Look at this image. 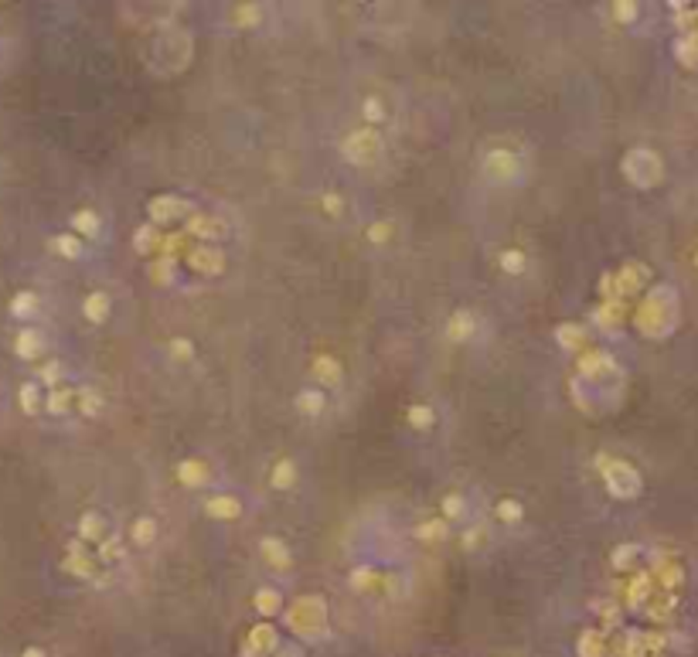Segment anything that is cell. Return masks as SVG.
I'll return each mask as SVG.
<instances>
[{
    "mask_svg": "<svg viewBox=\"0 0 698 657\" xmlns=\"http://www.w3.org/2000/svg\"><path fill=\"white\" fill-rule=\"evenodd\" d=\"M637 327L648 337H667L678 327V293L671 287H654L637 310Z\"/></svg>",
    "mask_w": 698,
    "mask_h": 657,
    "instance_id": "1",
    "label": "cell"
},
{
    "mask_svg": "<svg viewBox=\"0 0 698 657\" xmlns=\"http://www.w3.org/2000/svg\"><path fill=\"white\" fill-rule=\"evenodd\" d=\"M593 463H596V474L603 477L610 497H617V501H634V497H640L644 480H640V474H637L627 460L610 457V453H596Z\"/></svg>",
    "mask_w": 698,
    "mask_h": 657,
    "instance_id": "2",
    "label": "cell"
},
{
    "mask_svg": "<svg viewBox=\"0 0 698 657\" xmlns=\"http://www.w3.org/2000/svg\"><path fill=\"white\" fill-rule=\"evenodd\" d=\"M621 170L623 178L634 184V187H640V191H651V187H657V184L665 181V160L651 147H634V151L623 153Z\"/></svg>",
    "mask_w": 698,
    "mask_h": 657,
    "instance_id": "3",
    "label": "cell"
},
{
    "mask_svg": "<svg viewBox=\"0 0 698 657\" xmlns=\"http://www.w3.org/2000/svg\"><path fill=\"white\" fill-rule=\"evenodd\" d=\"M341 151H344L348 160H355V164H368V160H375L378 151H382V140H378V133H375L372 126H365V130H355V133H348V137H344Z\"/></svg>",
    "mask_w": 698,
    "mask_h": 657,
    "instance_id": "4",
    "label": "cell"
},
{
    "mask_svg": "<svg viewBox=\"0 0 698 657\" xmlns=\"http://www.w3.org/2000/svg\"><path fill=\"white\" fill-rule=\"evenodd\" d=\"M518 170H521V160H518L512 151H487V157H484V174L497 184L514 181Z\"/></svg>",
    "mask_w": 698,
    "mask_h": 657,
    "instance_id": "5",
    "label": "cell"
},
{
    "mask_svg": "<svg viewBox=\"0 0 698 657\" xmlns=\"http://www.w3.org/2000/svg\"><path fill=\"white\" fill-rule=\"evenodd\" d=\"M187 266H195V269H202V273H222L225 269V256H222V249H212V245H198L191 256H187Z\"/></svg>",
    "mask_w": 698,
    "mask_h": 657,
    "instance_id": "6",
    "label": "cell"
},
{
    "mask_svg": "<svg viewBox=\"0 0 698 657\" xmlns=\"http://www.w3.org/2000/svg\"><path fill=\"white\" fill-rule=\"evenodd\" d=\"M147 212H150L154 222H174L177 214H187L191 208H187V201L171 198V195H160V198H154L150 205H147Z\"/></svg>",
    "mask_w": 698,
    "mask_h": 657,
    "instance_id": "7",
    "label": "cell"
},
{
    "mask_svg": "<svg viewBox=\"0 0 698 657\" xmlns=\"http://www.w3.org/2000/svg\"><path fill=\"white\" fill-rule=\"evenodd\" d=\"M204 515H212L218 521H232L242 515V505H239V497H232V494H215V497L204 501Z\"/></svg>",
    "mask_w": 698,
    "mask_h": 657,
    "instance_id": "8",
    "label": "cell"
},
{
    "mask_svg": "<svg viewBox=\"0 0 698 657\" xmlns=\"http://www.w3.org/2000/svg\"><path fill=\"white\" fill-rule=\"evenodd\" d=\"M78 538L89 542V545H99V542L106 538V518H103L99 511H86V515L78 518Z\"/></svg>",
    "mask_w": 698,
    "mask_h": 657,
    "instance_id": "9",
    "label": "cell"
},
{
    "mask_svg": "<svg viewBox=\"0 0 698 657\" xmlns=\"http://www.w3.org/2000/svg\"><path fill=\"white\" fill-rule=\"evenodd\" d=\"M72 406H76V385H59L45 396V409L51 415L72 413Z\"/></svg>",
    "mask_w": 698,
    "mask_h": 657,
    "instance_id": "10",
    "label": "cell"
},
{
    "mask_svg": "<svg viewBox=\"0 0 698 657\" xmlns=\"http://www.w3.org/2000/svg\"><path fill=\"white\" fill-rule=\"evenodd\" d=\"M177 480L187 484V488H202V484L212 480V467L202 463V460H185V463L177 467Z\"/></svg>",
    "mask_w": 698,
    "mask_h": 657,
    "instance_id": "11",
    "label": "cell"
},
{
    "mask_svg": "<svg viewBox=\"0 0 698 657\" xmlns=\"http://www.w3.org/2000/svg\"><path fill=\"white\" fill-rule=\"evenodd\" d=\"M474 334H477V317L470 310H457L450 324H447V337L450 341H470Z\"/></svg>",
    "mask_w": 698,
    "mask_h": 657,
    "instance_id": "12",
    "label": "cell"
},
{
    "mask_svg": "<svg viewBox=\"0 0 698 657\" xmlns=\"http://www.w3.org/2000/svg\"><path fill=\"white\" fill-rule=\"evenodd\" d=\"M313 379H321V385H327V388H338L341 385V365L331 358V354H321V358H313Z\"/></svg>",
    "mask_w": 698,
    "mask_h": 657,
    "instance_id": "13",
    "label": "cell"
},
{
    "mask_svg": "<svg viewBox=\"0 0 698 657\" xmlns=\"http://www.w3.org/2000/svg\"><path fill=\"white\" fill-rule=\"evenodd\" d=\"M259 549H263V559L269 562V566H276V569L294 566V555H290V549H286V542H279V538H263V542H259Z\"/></svg>",
    "mask_w": 698,
    "mask_h": 657,
    "instance_id": "14",
    "label": "cell"
},
{
    "mask_svg": "<svg viewBox=\"0 0 698 657\" xmlns=\"http://www.w3.org/2000/svg\"><path fill=\"white\" fill-rule=\"evenodd\" d=\"M644 555V545H617L613 555H610V566L621 569L623 576H634L637 572V559Z\"/></svg>",
    "mask_w": 698,
    "mask_h": 657,
    "instance_id": "15",
    "label": "cell"
},
{
    "mask_svg": "<svg viewBox=\"0 0 698 657\" xmlns=\"http://www.w3.org/2000/svg\"><path fill=\"white\" fill-rule=\"evenodd\" d=\"M62 569L65 572H76L78 579H89V582L99 576V562H95V555H65Z\"/></svg>",
    "mask_w": 698,
    "mask_h": 657,
    "instance_id": "16",
    "label": "cell"
},
{
    "mask_svg": "<svg viewBox=\"0 0 698 657\" xmlns=\"http://www.w3.org/2000/svg\"><path fill=\"white\" fill-rule=\"evenodd\" d=\"M558 344L566 348V351H579V348H586V341H590V331L586 327H579V324H562L556 331Z\"/></svg>",
    "mask_w": 698,
    "mask_h": 657,
    "instance_id": "17",
    "label": "cell"
},
{
    "mask_svg": "<svg viewBox=\"0 0 698 657\" xmlns=\"http://www.w3.org/2000/svg\"><path fill=\"white\" fill-rule=\"evenodd\" d=\"M14 351L21 354V358H28V361H34L38 354L45 351V337L38 334V331H21V334L14 337Z\"/></svg>",
    "mask_w": 698,
    "mask_h": 657,
    "instance_id": "18",
    "label": "cell"
},
{
    "mask_svg": "<svg viewBox=\"0 0 698 657\" xmlns=\"http://www.w3.org/2000/svg\"><path fill=\"white\" fill-rule=\"evenodd\" d=\"M130 542L137 545V549H150L157 542V521L154 518H137L133 521V528H130Z\"/></svg>",
    "mask_w": 698,
    "mask_h": 657,
    "instance_id": "19",
    "label": "cell"
},
{
    "mask_svg": "<svg viewBox=\"0 0 698 657\" xmlns=\"http://www.w3.org/2000/svg\"><path fill=\"white\" fill-rule=\"evenodd\" d=\"M95 562H120V559H126V545H123V538L120 535H106L99 545H95Z\"/></svg>",
    "mask_w": 698,
    "mask_h": 657,
    "instance_id": "20",
    "label": "cell"
},
{
    "mask_svg": "<svg viewBox=\"0 0 698 657\" xmlns=\"http://www.w3.org/2000/svg\"><path fill=\"white\" fill-rule=\"evenodd\" d=\"M17 402H21V409L28 415H38L45 409V396H41V385L34 382H24L21 385V392H17Z\"/></svg>",
    "mask_w": 698,
    "mask_h": 657,
    "instance_id": "21",
    "label": "cell"
},
{
    "mask_svg": "<svg viewBox=\"0 0 698 657\" xmlns=\"http://www.w3.org/2000/svg\"><path fill=\"white\" fill-rule=\"evenodd\" d=\"M82 314H86V321L89 324H103L109 317V297L103 290H95L86 297V306H82Z\"/></svg>",
    "mask_w": 698,
    "mask_h": 657,
    "instance_id": "22",
    "label": "cell"
},
{
    "mask_svg": "<svg viewBox=\"0 0 698 657\" xmlns=\"http://www.w3.org/2000/svg\"><path fill=\"white\" fill-rule=\"evenodd\" d=\"M76 413H82L86 419H93V415L103 413V396L95 392V388H76Z\"/></svg>",
    "mask_w": 698,
    "mask_h": 657,
    "instance_id": "23",
    "label": "cell"
},
{
    "mask_svg": "<svg viewBox=\"0 0 698 657\" xmlns=\"http://www.w3.org/2000/svg\"><path fill=\"white\" fill-rule=\"evenodd\" d=\"M269 484L276 490H290L296 484V463L294 460H279L276 467H273V477H269Z\"/></svg>",
    "mask_w": 698,
    "mask_h": 657,
    "instance_id": "24",
    "label": "cell"
},
{
    "mask_svg": "<svg viewBox=\"0 0 698 657\" xmlns=\"http://www.w3.org/2000/svg\"><path fill=\"white\" fill-rule=\"evenodd\" d=\"M296 409L304 415H321L324 413V392H321V388H304V392L296 396Z\"/></svg>",
    "mask_w": 698,
    "mask_h": 657,
    "instance_id": "25",
    "label": "cell"
},
{
    "mask_svg": "<svg viewBox=\"0 0 698 657\" xmlns=\"http://www.w3.org/2000/svg\"><path fill=\"white\" fill-rule=\"evenodd\" d=\"M450 535V525L443 518H436V521H422L416 528V538L419 542H443V538Z\"/></svg>",
    "mask_w": 698,
    "mask_h": 657,
    "instance_id": "26",
    "label": "cell"
},
{
    "mask_svg": "<svg viewBox=\"0 0 698 657\" xmlns=\"http://www.w3.org/2000/svg\"><path fill=\"white\" fill-rule=\"evenodd\" d=\"M494 515L504 525H518V521L525 518V507H521V501H514V497H501L494 505Z\"/></svg>",
    "mask_w": 698,
    "mask_h": 657,
    "instance_id": "27",
    "label": "cell"
},
{
    "mask_svg": "<svg viewBox=\"0 0 698 657\" xmlns=\"http://www.w3.org/2000/svg\"><path fill=\"white\" fill-rule=\"evenodd\" d=\"M405 423H409L412 429H419V433H426V429H433L436 415H433V409H430V406H409Z\"/></svg>",
    "mask_w": 698,
    "mask_h": 657,
    "instance_id": "28",
    "label": "cell"
},
{
    "mask_svg": "<svg viewBox=\"0 0 698 657\" xmlns=\"http://www.w3.org/2000/svg\"><path fill=\"white\" fill-rule=\"evenodd\" d=\"M443 521L450 525V521H464L467 518V497L464 494H447L443 497Z\"/></svg>",
    "mask_w": 698,
    "mask_h": 657,
    "instance_id": "29",
    "label": "cell"
},
{
    "mask_svg": "<svg viewBox=\"0 0 698 657\" xmlns=\"http://www.w3.org/2000/svg\"><path fill=\"white\" fill-rule=\"evenodd\" d=\"M72 229L82 232V235H95V232H99V214H95L93 208H78V212L72 214Z\"/></svg>",
    "mask_w": 698,
    "mask_h": 657,
    "instance_id": "30",
    "label": "cell"
},
{
    "mask_svg": "<svg viewBox=\"0 0 698 657\" xmlns=\"http://www.w3.org/2000/svg\"><path fill=\"white\" fill-rule=\"evenodd\" d=\"M51 249H55L59 256H65V260H78V256H82V242H78L76 235H55V239H51Z\"/></svg>",
    "mask_w": 698,
    "mask_h": 657,
    "instance_id": "31",
    "label": "cell"
},
{
    "mask_svg": "<svg viewBox=\"0 0 698 657\" xmlns=\"http://www.w3.org/2000/svg\"><path fill=\"white\" fill-rule=\"evenodd\" d=\"M525 266H528V256L521 252V249H508V252H501V269H504V273L518 276V273H525Z\"/></svg>",
    "mask_w": 698,
    "mask_h": 657,
    "instance_id": "32",
    "label": "cell"
},
{
    "mask_svg": "<svg viewBox=\"0 0 698 657\" xmlns=\"http://www.w3.org/2000/svg\"><path fill=\"white\" fill-rule=\"evenodd\" d=\"M34 310H38V297H34L32 290L17 293L14 300H11V314H14V317H32Z\"/></svg>",
    "mask_w": 698,
    "mask_h": 657,
    "instance_id": "33",
    "label": "cell"
},
{
    "mask_svg": "<svg viewBox=\"0 0 698 657\" xmlns=\"http://www.w3.org/2000/svg\"><path fill=\"white\" fill-rule=\"evenodd\" d=\"M256 610L266 613V616H273V613H279V593L269 586V589H259L256 593Z\"/></svg>",
    "mask_w": 698,
    "mask_h": 657,
    "instance_id": "34",
    "label": "cell"
},
{
    "mask_svg": "<svg viewBox=\"0 0 698 657\" xmlns=\"http://www.w3.org/2000/svg\"><path fill=\"white\" fill-rule=\"evenodd\" d=\"M38 379H41L48 388H59V385H62V379H65V365H62V361H48V365H41Z\"/></svg>",
    "mask_w": 698,
    "mask_h": 657,
    "instance_id": "35",
    "label": "cell"
},
{
    "mask_svg": "<svg viewBox=\"0 0 698 657\" xmlns=\"http://www.w3.org/2000/svg\"><path fill=\"white\" fill-rule=\"evenodd\" d=\"M613 17H617L621 24H634L637 17H640V4H630V0H621V4H613Z\"/></svg>",
    "mask_w": 698,
    "mask_h": 657,
    "instance_id": "36",
    "label": "cell"
},
{
    "mask_svg": "<svg viewBox=\"0 0 698 657\" xmlns=\"http://www.w3.org/2000/svg\"><path fill=\"white\" fill-rule=\"evenodd\" d=\"M361 116H365L368 123H382V120H385V106H382V99L368 96V99L361 103Z\"/></svg>",
    "mask_w": 698,
    "mask_h": 657,
    "instance_id": "37",
    "label": "cell"
},
{
    "mask_svg": "<svg viewBox=\"0 0 698 657\" xmlns=\"http://www.w3.org/2000/svg\"><path fill=\"white\" fill-rule=\"evenodd\" d=\"M168 348H171L174 361H191V358H195V344H191V341H185V337H174Z\"/></svg>",
    "mask_w": 698,
    "mask_h": 657,
    "instance_id": "38",
    "label": "cell"
},
{
    "mask_svg": "<svg viewBox=\"0 0 698 657\" xmlns=\"http://www.w3.org/2000/svg\"><path fill=\"white\" fill-rule=\"evenodd\" d=\"M229 21L239 24V28H242V24H256V21H259V7H232Z\"/></svg>",
    "mask_w": 698,
    "mask_h": 657,
    "instance_id": "39",
    "label": "cell"
},
{
    "mask_svg": "<svg viewBox=\"0 0 698 657\" xmlns=\"http://www.w3.org/2000/svg\"><path fill=\"white\" fill-rule=\"evenodd\" d=\"M388 232H392V225H388V222H382V225H372V229H368V239H372V242H385Z\"/></svg>",
    "mask_w": 698,
    "mask_h": 657,
    "instance_id": "40",
    "label": "cell"
},
{
    "mask_svg": "<svg viewBox=\"0 0 698 657\" xmlns=\"http://www.w3.org/2000/svg\"><path fill=\"white\" fill-rule=\"evenodd\" d=\"M481 538H487V535H484V528H481V525H474V528H470V532L464 535V549H474Z\"/></svg>",
    "mask_w": 698,
    "mask_h": 657,
    "instance_id": "41",
    "label": "cell"
},
{
    "mask_svg": "<svg viewBox=\"0 0 698 657\" xmlns=\"http://www.w3.org/2000/svg\"><path fill=\"white\" fill-rule=\"evenodd\" d=\"M324 208H327L331 214L341 212V198H338V191H327V195H324Z\"/></svg>",
    "mask_w": 698,
    "mask_h": 657,
    "instance_id": "42",
    "label": "cell"
},
{
    "mask_svg": "<svg viewBox=\"0 0 698 657\" xmlns=\"http://www.w3.org/2000/svg\"><path fill=\"white\" fill-rule=\"evenodd\" d=\"M21 657H45V651H41V647H28Z\"/></svg>",
    "mask_w": 698,
    "mask_h": 657,
    "instance_id": "43",
    "label": "cell"
},
{
    "mask_svg": "<svg viewBox=\"0 0 698 657\" xmlns=\"http://www.w3.org/2000/svg\"><path fill=\"white\" fill-rule=\"evenodd\" d=\"M695 266H698V249H695Z\"/></svg>",
    "mask_w": 698,
    "mask_h": 657,
    "instance_id": "44",
    "label": "cell"
}]
</instances>
